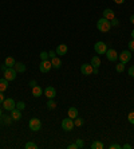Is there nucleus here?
Masks as SVG:
<instances>
[{
    "label": "nucleus",
    "mask_w": 134,
    "mask_h": 149,
    "mask_svg": "<svg viewBox=\"0 0 134 149\" xmlns=\"http://www.w3.org/2000/svg\"><path fill=\"white\" fill-rule=\"evenodd\" d=\"M97 28H98L101 32H109L110 31V28H111V24H110V22L107 20V19L101 17L99 20L97 22Z\"/></svg>",
    "instance_id": "obj_1"
},
{
    "label": "nucleus",
    "mask_w": 134,
    "mask_h": 149,
    "mask_svg": "<svg viewBox=\"0 0 134 149\" xmlns=\"http://www.w3.org/2000/svg\"><path fill=\"white\" fill-rule=\"evenodd\" d=\"M3 73H4V78H6L8 82H10V81H15V79H16L17 71L14 69V67H7Z\"/></svg>",
    "instance_id": "obj_2"
},
{
    "label": "nucleus",
    "mask_w": 134,
    "mask_h": 149,
    "mask_svg": "<svg viewBox=\"0 0 134 149\" xmlns=\"http://www.w3.org/2000/svg\"><path fill=\"white\" fill-rule=\"evenodd\" d=\"M28 126H30V129H31L32 132H38V130H40L42 128V121L39 120V118H31L30 120V122H28Z\"/></svg>",
    "instance_id": "obj_3"
},
{
    "label": "nucleus",
    "mask_w": 134,
    "mask_h": 149,
    "mask_svg": "<svg viewBox=\"0 0 134 149\" xmlns=\"http://www.w3.org/2000/svg\"><path fill=\"white\" fill-rule=\"evenodd\" d=\"M118 59H119V62L122 63H129L131 59V51L130 50H125V51H122L121 54H118Z\"/></svg>",
    "instance_id": "obj_4"
},
{
    "label": "nucleus",
    "mask_w": 134,
    "mask_h": 149,
    "mask_svg": "<svg viewBox=\"0 0 134 149\" xmlns=\"http://www.w3.org/2000/svg\"><path fill=\"white\" fill-rule=\"evenodd\" d=\"M72 128H74V120L72 118H65L62 121V129L66 132H71Z\"/></svg>",
    "instance_id": "obj_5"
},
{
    "label": "nucleus",
    "mask_w": 134,
    "mask_h": 149,
    "mask_svg": "<svg viewBox=\"0 0 134 149\" xmlns=\"http://www.w3.org/2000/svg\"><path fill=\"white\" fill-rule=\"evenodd\" d=\"M3 108L8 111L14 110V109L16 108V102L14 101V98H6V100L3 101Z\"/></svg>",
    "instance_id": "obj_6"
},
{
    "label": "nucleus",
    "mask_w": 134,
    "mask_h": 149,
    "mask_svg": "<svg viewBox=\"0 0 134 149\" xmlns=\"http://www.w3.org/2000/svg\"><path fill=\"white\" fill-rule=\"evenodd\" d=\"M81 73L83 75H91L94 74V67L91 66V63H83L81 66Z\"/></svg>",
    "instance_id": "obj_7"
},
{
    "label": "nucleus",
    "mask_w": 134,
    "mask_h": 149,
    "mask_svg": "<svg viewBox=\"0 0 134 149\" xmlns=\"http://www.w3.org/2000/svg\"><path fill=\"white\" fill-rule=\"evenodd\" d=\"M105 55H106L107 61H110V62H115L118 59V52L114 49H107L106 52H105Z\"/></svg>",
    "instance_id": "obj_8"
},
{
    "label": "nucleus",
    "mask_w": 134,
    "mask_h": 149,
    "mask_svg": "<svg viewBox=\"0 0 134 149\" xmlns=\"http://www.w3.org/2000/svg\"><path fill=\"white\" fill-rule=\"evenodd\" d=\"M94 50H95L97 54L102 55V54H105V52H106L107 46H106V43H103V42H97L95 45H94Z\"/></svg>",
    "instance_id": "obj_9"
},
{
    "label": "nucleus",
    "mask_w": 134,
    "mask_h": 149,
    "mask_svg": "<svg viewBox=\"0 0 134 149\" xmlns=\"http://www.w3.org/2000/svg\"><path fill=\"white\" fill-rule=\"evenodd\" d=\"M52 65H51V61H48V59H46V61H42L40 65H39V70H40L42 73H48L50 70H51Z\"/></svg>",
    "instance_id": "obj_10"
},
{
    "label": "nucleus",
    "mask_w": 134,
    "mask_h": 149,
    "mask_svg": "<svg viewBox=\"0 0 134 149\" xmlns=\"http://www.w3.org/2000/svg\"><path fill=\"white\" fill-rule=\"evenodd\" d=\"M43 93L46 94V97H47L48 100H51V98H54L56 95V90L54 86H47L44 90H43Z\"/></svg>",
    "instance_id": "obj_11"
},
{
    "label": "nucleus",
    "mask_w": 134,
    "mask_h": 149,
    "mask_svg": "<svg viewBox=\"0 0 134 149\" xmlns=\"http://www.w3.org/2000/svg\"><path fill=\"white\" fill-rule=\"evenodd\" d=\"M102 17H105V19H107V20L110 22L115 17V14H114V11L111 10V8H106V10L103 11V16Z\"/></svg>",
    "instance_id": "obj_12"
},
{
    "label": "nucleus",
    "mask_w": 134,
    "mask_h": 149,
    "mask_svg": "<svg viewBox=\"0 0 134 149\" xmlns=\"http://www.w3.org/2000/svg\"><path fill=\"white\" fill-rule=\"evenodd\" d=\"M67 45H65V43H60V45L58 46V47H56V54H58V55H66V54H67Z\"/></svg>",
    "instance_id": "obj_13"
},
{
    "label": "nucleus",
    "mask_w": 134,
    "mask_h": 149,
    "mask_svg": "<svg viewBox=\"0 0 134 149\" xmlns=\"http://www.w3.org/2000/svg\"><path fill=\"white\" fill-rule=\"evenodd\" d=\"M11 117H12L14 121H19V120L22 118V110H19V109L15 108L14 110H11Z\"/></svg>",
    "instance_id": "obj_14"
},
{
    "label": "nucleus",
    "mask_w": 134,
    "mask_h": 149,
    "mask_svg": "<svg viewBox=\"0 0 134 149\" xmlns=\"http://www.w3.org/2000/svg\"><path fill=\"white\" fill-rule=\"evenodd\" d=\"M42 94H43V89H42L40 86H38V85H36V86H34L32 87V95H34V97H40Z\"/></svg>",
    "instance_id": "obj_15"
},
{
    "label": "nucleus",
    "mask_w": 134,
    "mask_h": 149,
    "mask_svg": "<svg viewBox=\"0 0 134 149\" xmlns=\"http://www.w3.org/2000/svg\"><path fill=\"white\" fill-rule=\"evenodd\" d=\"M14 69L16 70L17 73H24L27 67H26V65H24V63H22V62H16V63H15V66H14Z\"/></svg>",
    "instance_id": "obj_16"
},
{
    "label": "nucleus",
    "mask_w": 134,
    "mask_h": 149,
    "mask_svg": "<svg viewBox=\"0 0 134 149\" xmlns=\"http://www.w3.org/2000/svg\"><path fill=\"white\" fill-rule=\"evenodd\" d=\"M51 65H52V67H55V69H60V67H62V61L59 58H56V56H54V58H51Z\"/></svg>",
    "instance_id": "obj_17"
},
{
    "label": "nucleus",
    "mask_w": 134,
    "mask_h": 149,
    "mask_svg": "<svg viewBox=\"0 0 134 149\" xmlns=\"http://www.w3.org/2000/svg\"><path fill=\"white\" fill-rule=\"evenodd\" d=\"M7 89H8V81L3 77V78L0 79V91H1V93H4Z\"/></svg>",
    "instance_id": "obj_18"
},
{
    "label": "nucleus",
    "mask_w": 134,
    "mask_h": 149,
    "mask_svg": "<svg viewBox=\"0 0 134 149\" xmlns=\"http://www.w3.org/2000/svg\"><path fill=\"white\" fill-rule=\"evenodd\" d=\"M90 63H91V66H93L94 69H98V67L101 66V58L99 56H93Z\"/></svg>",
    "instance_id": "obj_19"
},
{
    "label": "nucleus",
    "mask_w": 134,
    "mask_h": 149,
    "mask_svg": "<svg viewBox=\"0 0 134 149\" xmlns=\"http://www.w3.org/2000/svg\"><path fill=\"white\" fill-rule=\"evenodd\" d=\"M15 63H16V61H15L12 56H7V58H6V61H4V65H6L7 67H14Z\"/></svg>",
    "instance_id": "obj_20"
},
{
    "label": "nucleus",
    "mask_w": 134,
    "mask_h": 149,
    "mask_svg": "<svg viewBox=\"0 0 134 149\" xmlns=\"http://www.w3.org/2000/svg\"><path fill=\"white\" fill-rule=\"evenodd\" d=\"M67 114H69L70 118H72V120H74V118L78 117V109H76V108H70L69 111H67Z\"/></svg>",
    "instance_id": "obj_21"
},
{
    "label": "nucleus",
    "mask_w": 134,
    "mask_h": 149,
    "mask_svg": "<svg viewBox=\"0 0 134 149\" xmlns=\"http://www.w3.org/2000/svg\"><path fill=\"white\" fill-rule=\"evenodd\" d=\"M46 108L50 109V110H54V109L56 108V102L54 101V98H51V100L47 101V104H46Z\"/></svg>",
    "instance_id": "obj_22"
},
{
    "label": "nucleus",
    "mask_w": 134,
    "mask_h": 149,
    "mask_svg": "<svg viewBox=\"0 0 134 149\" xmlns=\"http://www.w3.org/2000/svg\"><path fill=\"white\" fill-rule=\"evenodd\" d=\"M103 148H105V145L101 141H94L91 144V149H103Z\"/></svg>",
    "instance_id": "obj_23"
},
{
    "label": "nucleus",
    "mask_w": 134,
    "mask_h": 149,
    "mask_svg": "<svg viewBox=\"0 0 134 149\" xmlns=\"http://www.w3.org/2000/svg\"><path fill=\"white\" fill-rule=\"evenodd\" d=\"M0 118H3V124H6V125H10L11 122L14 121V120H12V117H10V116H6V114H4L3 117H0Z\"/></svg>",
    "instance_id": "obj_24"
},
{
    "label": "nucleus",
    "mask_w": 134,
    "mask_h": 149,
    "mask_svg": "<svg viewBox=\"0 0 134 149\" xmlns=\"http://www.w3.org/2000/svg\"><path fill=\"white\" fill-rule=\"evenodd\" d=\"M85 124V121H83V118H74V126H82V125Z\"/></svg>",
    "instance_id": "obj_25"
},
{
    "label": "nucleus",
    "mask_w": 134,
    "mask_h": 149,
    "mask_svg": "<svg viewBox=\"0 0 134 149\" xmlns=\"http://www.w3.org/2000/svg\"><path fill=\"white\" fill-rule=\"evenodd\" d=\"M115 70H117L118 73H124V71H125V63L119 62L117 66H115Z\"/></svg>",
    "instance_id": "obj_26"
},
{
    "label": "nucleus",
    "mask_w": 134,
    "mask_h": 149,
    "mask_svg": "<svg viewBox=\"0 0 134 149\" xmlns=\"http://www.w3.org/2000/svg\"><path fill=\"white\" fill-rule=\"evenodd\" d=\"M24 148L26 149H36L38 148V145L35 144V142H31V141H28L26 145H24Z\"/></svg>",
    "instance_id": "obj_27"
},
{
    "label": "nucleus",
    "mask_w": 134,
    "mask_h": 149,
    "mask_svg": "<svg viewBox=\"0 0 134 149\" xmlns=\"http://www.w3.org/2000/svg\"><path fill=\"white\" fill-rule=\"evenodd\" d=\"M16 109H19V110H24V109H26V104H24L23 101L16 102Z\"/></svg>",
    "instance_id": "obj_28"
},
{
    "label": "nucleus",
    "mask_w": 134,
    "mask_h": 149,
    "mask_svg": "<svg viewBox=\"0 0 134 149\" xmlns=\"http://www.w3.org/2000/svg\"><path fill=\"white\" fill-rule=\"evenodd\" d=\"M127 120H129V122H130V124L134 125V111H130V113H129V116H127Z\"/></svg>",
    "instance_id": "obj_29"
},
{
    "label": "nucleus",
    "mask_w": 134,
    "mask_h": 149,
    "mask_svg": "<svg viewBox=\"0 0 134 149\" xmlns=\"http://www.w3.org/2000/svg\"><path fill=\"white\" fill-rule=\"evenodd\" d=\"M110 24H111V27H117L119 24V20H118L117 17H114L113 20H110Z\"/></svg>",
    "instance_id": "obj_30"
},
{
    "label": "nucleus",
    "mask_w": 134,
    "mask_h": 149,
    "mask_svg": "<svg viewBox=\"0 0 134 149\" xmlns=\"http://www.w3.org/2000/svg\"><path fill=\"white\" fill-rule=\"evenodd\" d=\"M50 56H48V52H46V51H42L40 52V59L42 61H46V59H48Z\"/></svg>",
    "instance_id": "obj_31"
},
{
    "label": "nucleus",
    "mask_w": 134,
    "mask_h": 149,
    "mask_svg": "<svg viewBox=\"0 0 134 149\" xmlns=\"http://www.w3.org/2000/svg\"><path fill=\"white\" fill-rule=\"evenodd\" d=\"M76 145H78V148H83L85 146V142H83V140H81V139H78L76 140V142H75Z\"/></svg>",
    "instance_id": "obj_32"
},
{
    "label": "nucleus",
    "mask_w": 134,
    "mask_h": 149,
    "mask_svg": "<svg viewBox=\"0 0 134 149\" xmlns=\"http://www.w3.org/2000/svg\"><path fill=\"white\" fill-rule=\"evenodd\" d=\"M129 50H130V51H134V39H131V40L129 42Z\"/></svg>",
    "instance_id": "obj_33"
},
{
    "label": "nucleus",
    "mask_w": 134,
    "mask_h": 149,
    "mask_svg": "<svg viewBox=\"0 0 134 149\" xmlns=\"http://www.w3.org/2000/svg\"><path fill=\"white\" fill-rule=\"evenodd\" d=\"M109 148H110V149H122V146L118 145V144H111Z\"/></svg>",
    "instance_id": "obj_34"
},
{
    "label": "nucleus",
    "mask_w": 134,
    "mask_h": 149,
    "mask_svg": "<svg viewBox=\"0 0 134 149\" xmlns=\"http://www.w3.org/2000/svg\"><path fill=\"white\" fill-rule=\"evenodd\" d=\"M48 56H50V58H54V56H56V52L54 51V50H51V51H48Z\"/></svg>",
    "instance_id": "obj_35"
},
{
    "label": "nucleus",
    "mask_w": 134,
    "mask_h": 149,
    "mask_svg": "<svg viewBox=\"0 0 134 149\" xmlns=\"http://www.w3.org/2000/svg\"><path fill=\"white\" fill-rule=\"evenodd\" d=\"M129 75L133 77V78H134V66H131L130 69H129Z\"/></svg>",
    "instance_id": "obj_36"
},
{
    "label": "nucleus",
    "mask_w": 134,
    "mask_h": 149,
    "mask_svg": "<svg viewBox=\"0 0 134 149\" xmlns=\"http://www.w3.org/2000/svg\"><path fill=\"white\" fill-rule=\"evenodd\" d=\"M67 149H78V145H76V144H70V145L67 146Z\"/></svg>",
    "instance_id": "obj_37"
},
{
    "label": "nucleus",
    "mask_w": 134,
    "mask_h": 149,
    "mask_svg": "<svg viewBox=\"0 0 134 149\" xmlns=\"http://www.w3.org/2000/svg\"><path fill=\"white\" fill-rule=\"evenodd\" d=\"M6 100V97H4V94L0 91V104H3V101Z\"/></svg>",
    "instance_id": "obj_38"
},
{
    "label": "nucleus",
    "mask_w": 134,
    "mask_h": 149,
    "mask_svg": "<svg viewBox=\"0 0 134 149\" xmlns=\"http://www.w3.org/2000/svg\"><path fill=\"white\" fill-rule=\"evenodd\" d=\"M130 148H131L130 144H125V145L122 146V149H130Z\"/></svg>",
    "instance_id": "obj_39"
},
{
    "label": "nucleus",
    "mask_w": 134,
    "mask_h": 149,
    "mask_svg": "<svg viewBox=\"0 0 134 149\" xmlns=\"http://www.w3.org/2000/svg\"><path fill=\"white\" fill-rule=\"evenodd\" d=\"M114 3H117V4H124L125 0H114Z\"/></svg>",
    "instance_id": "obj_40"
},
{
    "label": "nucleus",
    "mask_w": 134,
    "mask_h": 149,
    "mask_svg": "<svg viewBox=\"0 0 134 149\" xmlns=\"http://www.w3.org/2000/svg\"><path fill=\"white\" fill-rule=\"evenodd\" d=\"M30 85H31V86L34 87V86H36L38 83H36V81H31V82H30Z\"/></svg>",
    "instance_id": "obj_41"
},
{
    "label": "nucleus",
    "mask_w": 134,
    "mask_h": 149,
    "mask_svg": "<svg viewBox=\"0 0 134 149\" xmlns=\"http://www.w3.org/2000/svg\"><path fill=\"white\" fill-rule=\"evenodd\" d=\"M130 22H131V23H133V24H134V15H131V16H130Z\"/></svg>",
    "instance_id": "obj_42"
},
{
    "label": "nucleus",
    "mask_w": 134,
    "mask_h": 149,
    "mask_svg": "<svg viewBox=\"0 0 134 149\" xmlns=\"http://www.w3.org/2000/svg\"><path fill=\"white\" fill-rule=\"evenodd\" d=\"M6 69H7V66H6V65H1V70H3V71H4V70H6Z\"/></svg>",
    "instance_id": "obj_43"
},
{
    "label": "nucleus",
    "mask_w": 134,
    "mask_h": 149,
    "mask_svg": "<svg viewBox=\"0 0 134 149\" xmlns=\"http://www.w3.org/2000/svg\"><path fill=\"white\" fill-rule=\"evenodd\" d=\"M131 39H134V30L131 31Z\"/></svg>",
    "instance_id": "obj_44"
},
{
    "label": "nucleus",
    "mask_w": 134,
    "mask_h": 149,
    "mask_svg": "<svg viewBox=\"0 0 134 149\" xmlns=\"http://www.w3.org/2000/svg\"><path fill=\"white\" fill-rule=\"evenodd\" d=\"M0 117H1V108H0Z\"/></svg>",
    "instance_id": "obj_45"
}]
</instances>
